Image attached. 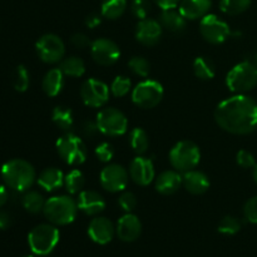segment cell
Here are the masks:
<instances>
[{"label":"cell","mask_w":257,"mask_h":257,"mask_svg":"<svg viewBox=\"0 0 257 257\" xmlns=\"http://www.w3.org/2000/svg\"><path fill=\"white\" fill-rule=\"evenodd\" d=\"M215 119L226 132L248 135L257 128V102L246 94L232 95L217 105Z\"/></svg>","instance_id":"obj_1"},{"label":"cell","mask_w":257,"mask_h":257,"mask_svg":"<svg viewBox=\"0 0 257 257\" xmlns=\"http://www.w3.org/2000/svg\"><path fill=\"white\" fill-rule=\"evenodd\" d=\"M2 177L7 187L17 192H27L34 185L37 173L28 161L14 158L3 165Z\"/></svg>","instance_id":"obj_2"},{"label":"cell","mask_w":257,"mask_h":257,"mask_svg":"<svg viewBox=\"0 0 257 257\" xmlns=\"http://www.w3.org/2000/svg\"><path fill=\"white\" fill-rule=\"evenodd\" d=\"M77 201L69 196H54L45 201L43 213L50 223L65 226L72 223L77 217Z\"/></svg>","instance_id":"obj_3"},{"label":"cell","mask_w":257,"mask_h":257,"mask_svg":"<svg viewBox=\"0 0 257 257\" xmlns=\"http://www.w3.org/2000/svg\"><path fill=\"white\" fill-rule=\"evenodd\" d=\"M60 240L59 230L53 223H40L28 235V243L34 255L47 256L57 247Z\"/></svg>","instance_id":"obj_4"},{"label":"cell","mask_w":257,"mask_h":257,"mask_svg":"<svg viewBox=\"0 0 257 257\" xmlns=\"http://www.w3.org/2000/svg\"><path fill=\"white\" fill-rule=\"evenodd\" d=\"M226 85L235 94H245L257 85V65L251 62L236 64L226 75Z\"/></svg>","instance_id":"obj_5"},{"label":"cell","mask_w":257,"mask_h":257,"mask_svg":"<svg viewBox=\"0 0 257 257\" xmlns=\"http://www.w3.org/2000/svg\"><path fill=\"white\" fill-rule=\"evenodd\" d=\"M170 162L178 172L195 170L201 161V151L196 143L191 141H181L172 147L170 152Z\"/></svg>","instance_id":"obj_6"},{"label":"cell","mask_w":257,"mask_h":257,"mask_svg":"<svg viewBox=\"0 0 257 257\" xmlns=\"http://www.w3.org/2000/svg\"><path fill=\"white\" fill-rule=\"evenodd\" d=\"M57 151L60 158L69 166H80L88 156L87 146L82 138L72 132L64 133L57 141Z\"/></svg>","instance_id":"obj_7"},{"label":"cell","mask_w":257,"mask_h":257,"mask_svg":"<svg viewBox=\"0 0 257 257\" xmlns=\"http://www.w3.org/2000/svg\"><path fill=\"white\" fill-rule=\"evenodd\" d=\"M165 95L162 84L157 80L145 79L132 90V102L142 109H151L161 103Z\"/></svg>","instance_id":"obj_8"},{"label":"cell","mask_w":257,"mask_h":257,"mask_svg":"<svg viewBox=\"0 0 257 257\" xmlns=\"http://www.w3.org/2000/svg\"><path fill=\"white\" fill-rule=\"evenodd\" d=\"M95 122L99 132L109 137H119L128 131L127 117L117 108L108 107L102 109L97 114Z\"/></svg>","instance_id":"obj_9"},{"label":"cell","mask_w":257,"mask_h":257,"mask_svg":"<svg viewBox=\"0 0 257 257\" xmlns=\"http://www.w3.org/2000/svg\"><path fill=\"white\" fill-rule=\"evenodd\" d=\"M38 57L48 64H55L64 59L65 45L62 38L55 34H44L35 44Z\"/></svg>","instance_id":"obj_10"},{"label":"cell","mask_w":257,"mask_h":257,"mask_svg":"<svg viewBox=\"0 0 257 257\" xmlns=\"http://www.w3.org/2000/svg\"><path fill=\"white\" fill-rule=\"evenodd\" d=\"M200 33L206 42L221 44L231 35L230 25L215 14H207L201 19Z\"/></svg>","instance_id":"obj_11"},{"label":"cell","mask_w":257,"mask_h":257,"mask_svg":"<svg viewBox=\"0 0 257 257\" xmlns=\"http://www.w3.org/2000/svg\"><path fill=\"white\" fill-rule=\"evenodd\" d=\"M110 89L104 82L95 78L85 80L80 88V98L88 107L100 108L109 99Z\"/></svg>","instance_id":"obj_12"},{"label":"cell","mask_w":257,"mask_h":257,"mask_svg":"<svg viewBox=\"0 0 257 257\" xmlns=\"http://www.w3.org/2000/svg\"><path fill=\"white\" fill-rule=\"evenodd\" d=\"M102 187L108 192H120L124 190L130 181V172L123 166L110 163L105 166L99 175Z\"/></svg>","instance_id":"obj_13"},{"label":"cell","mask_w":257,"mask_h":257,"mask_svg":"<svg viewBox=\"0 0 257 257\" xmlns=\"http://www.w3.org/2000/svg\"><path fill=\"white\" fill-rule=\"evenodd\" d=\"M90 54L97 64L109 67L117 63L120 57V49L117 43L108 38H98L90 45Z\"/></svg>","instance_id":"obj_14"},{"label":"cell","mask_w":257,"mask_h":257,"mask_svg":"<svg viewBox=\"0 0 257 257\" xmlns=\"http://www.w3.org/2000/svg\"><path fill=\"white\" fill-rule=\"evenodd\" d=\"M130 177L138 186H148L156 177L152 160L145 156H137L130 165Z\"/></svg>","instance_id":"obj_15"},{"label":"cell","mask_w":257,"mask_h":257,"mask_svg":"<svg viewBox=\"0 0 257 257\" xmlns=\"http://www.w3.org/2000/svg\"><path fill=\"white\" fill-rule=\"evenodd\" d=\"M115 235V227L112 221L103 216L93 218L88 226V236L98 245H107Z\"/></svg>","instance_id":"obj_16"},{"label":"cell","mask_w":257,"mask_h":257,"mask_svg":"<svg viewBox=\"0 0 257 257\" xmlns=\"http://www.w3.org/2000/svg\"><path fill=\"white\" fill-rule=\"evenodd\" d=\"M162 30L163 28L158 20L146 18V19L140 20L136 27V39L141 44L152 47L160 42Z\"/></svg>","instance_id":"obj_17"},{"label":"cell","mask_w":257,"mask_h":257,"mask_svg":"<svg viewBox=\"0 0 257 257\" xmlns=\"http://www.w3.org/2000/svg\"><path fill=\"white\" fill-rule=\"evenodd\" d=\"M141 232H142V223L140 218L132 212L123 215L115 226V235L123 242H133L140 237Z\"/></svg>","instance_id":"obj_18"},{"label":"cell","mask_w":257,"mask_h":257,"mask_svg":"<svg viewBox=\"0 0 257 257\" xmlns=\"http://www.w3.org/2000/svg\"><path fill=\"white\" fill-rule=\"evenodd\" d=\"M78 210L88 216H97L105 208V201L100 193L93 190H83L77 198Z\"/></svg>","instance_id":"obj_19"},{"label":"cell","mask_w":257,"mask_h":257,"mask_svg":"<svg viewBox=\"0 0 257 257\" xmlns=\"http://www.w3.org/2000/svg\"><path fill=\"white\" fill-rule=\"evenodd\" d=\"M182 186V176L178 171L168 170L163 171L157 178H156V190L161 195L170 196L177 192Z\"/></svg>","instance_id":"obj_20"},{"label":"cell","mask_w":257,"mask_h":257,"mask_svg":"<svg viewBox=\"0 0 257 257\" xmlns=\"http://www.w3.org/2000/svg\"><path fill=\"white\" fill-rule=\"evenodd\" d=\"M182 185L192 195H202L210 188V178L201 171L191 170L183 175Z\"/></svg>","instance_id":"obj_21"},{"label":"cell","mask_w":257,"mask_h":257,"mask_svg":"<svg viewBox=\"0 0 257 257\" xmlns=\"http://www.w3.org/2000/svg\"><path fill=\"white\" fill-rule=\"evenodd\" d=\"M211 5V0H181L180 13L187 20L202 19L208 14Z\"/></svg>","instance_id":"obj_22"},{"label":"cell","mask_w":257,"mask_h":257,"mask_svg":"<svg viewBox=\"0 0 257 257\" xmlns=\"http://www.w3.org/2000/svg\"><path fill=\"white\" fill-rule=\"evenodd\" d=\"M64 178L65 176L63 175L59 168L49 167L40 172L37 178V183L47 192H54V191L59 190L62 186H64Z\"/></svg>","instance_id":"obj_23"},{"label":"cell","mask_w":257,"mask_h":257,"mask_svg":"<svg viewBox=\"0 0 257 257\" xmlns=\"http://www.w3.org/2000/svg\"><path fill=\"white\" fill-rule=\"evenodd\" d=\"M64 87V74L60 68H53L45 73L42 88L48 97H57Z\"/></svg>","instance_id":"obj_24"},{"label":"cell","mask_w":257,"mask_h":257,"mask_svg":"<svg viewBox=\"0 0 257 257\" xmlns=\"http://www.w3.org/2000/svg\"><path fill=\"white\" fill-rule=\"evenodd\" d=\"M163 29L171 33H182L187 25V19L180 13V10L168 9L163 10L160 15V20Z\"/></svg>","instance_id":"obj_25"},{"label":"cell","mask_w":257,"mask_h":257,"mask_svg":"<svg viewBox=\"0 0 257 257\" xmlns=\"http://www.w3.org/2000/svg\"><path fill=\"white\" fill-rule=\"evenodd\" d=\"M52 120L64 133L70 132L74 125V115H73L72 109L63 105H58L53 109Z\"/></svg>","instance_id":"obj_26"},{"label":"cell","mask_w":257,"mask_h":257,"mask_svg":"<svg viewBox=\"0 0 257 257\" xmlns=\"http://www.w3.org/2000/svg\"><path fill=\"white\" fill-rule=\"evenodd\" d=\"M60 70L63 74L72 78H80L85 73V63L79 57H67L60 62Z\"/></svg>","instance_id":"obj_27"},{"label":"cell","mask_w":257,"mask_h":257,"mask_svg":"<svg viewBox=\"0 0 257 257\" xmlns=\"http://www.w3.org/2000/svg\"><path fill=\"white\" fill-rule=\"evenodd\" d=\"M193 72L201 80L213 79L216 75L215 63L207 57H197L193 62Z\"/></svg>","instance_id":"obj_28"},{"label":"cell","mask_w":257,"mask_h":257,"mask_svg":"<svg viewBox=\"0 0 257 257\" xmlns=\"http://www.w3.org/2000/svg\"><path fill=\"white\" fill-rule=\"evenodd\" d=\"M127 9V0H103L100 14L105 19L115 20L123 15Z\"/></svg>","instance_id":"obj_29"},{"label":"cell","mask_w":257,"mask_h":257,"mask_svg":"<svg viewBox=\"0 0 257 257\" xmlns=\"http://www.w3.org/2000/svg\"><path fill=\"white\" fill-rule=\"evenodd\" d=\"M130 145L138 156H143L150 147V138L143 128H133L130 133Z\"/></svg>","instance_id":"obj_30"},{"label":"cell","mask_w":257,"mask_h":257,"mask_svg":"<svg viewBox=\"0 0 257 257\" xmlns=\"http://www.w3.org/2000/svg\"><path fill=\"white\" fill-rule=\"evenodd\" d=\"M23 207L25 208V211H28L29 213H39L43 212V208H44L45 200L43 197L42 193H39L38 191H29L28 190L25 192V195L23 196Z\"/></svg>","instance_id":"obj_31"},{"label":"cell","mask_w":257,"mask_h":257,"mask_svg":"<svg viewBox=\"0 0 257 257\" xmlns=\"http://www.w3.org/2000/svg\"><path fill=\"white\" fill-rule=\"evenodd\" d=\"M64 186L70 195H79L85 186V177L82 171L72 170L65 175Z\"/></svg>","instance_id":"obj_32"},{"label":"cell","mask_w":257,"mask_h":257,"mask_svg":"<svg viewBox=\"0 0 257 257\" xmlns=\"http://www.w3.org/2000/svg\"><path fill=\"white\" fill-rule=\"evenodd\" d=\"M251 0H221V12L227 15H237L250 8Z\"/></svg>","instance_id":"obj_33"},{"label":"cell","mask_w":257,"mask_h":257,"mask_svg":"<svg viewBox=\"0 0 257 257\" xmlns=\"http://www.w3.org/2000/svg\"><path fill=\"white\" fill-rule=\"evenodd\" d=\"M131 88H132V82L130 78L124 77V75H118L113 79L109 89L115 98H122L130 93Z\"/></svg>","instance_id":"obj_34"},{"label":"cell","mask_w":257,"mask_h":257,"mask_svg":"<svg viewBox=\"0 0 257 257\" xmlns=\"http://www.w3.org/2000/svg\"><path fill=\"white\" fill-rule=\"evenodd\" d=\"M13 83H14V89L17 90V92L23 93L28 90L30 84V75L24 65H18V67L15 68Z\"/></svg>","instance_id":"obj_35"},{"label":"cell","mask_w":257,"mask_h":257,"mask_svg":"<svg viewBox=\"0 0 257 257\" xmlns=\"http://www.w3.org/2000/svg\"><path fill=\"white\" fill-rule=\"evenodd\" d=\"M241 221L235 216H226L218 223V232L226 236L236 235L241 230Z\"/></svg>","instance_id":"obj_36"},{"label":"cell","mask_w":257,"mask_h":257,"mask_svg":"<svg viewBox=\"0 0 257 257\" xmlns=\"http://www.w3.org/2000/svg\"><path fill=\"white\" fill-rule=\"evenodd\" d=\"M128 68H130L133 74L142 78H147L151 73L150 62L143 57H133L128 62Z\"/></svg>","instance_id":"obj_37"},{"label":"cell","mask_w":257,"mask_h":257,"mask_svg":"<svg viewBox=\"0 0 257 257\" xmlns=\"http://www.w3.org/2000/svg\"><path fill=\"white\" fill-rule=\"evenodd\" d=\"M151 10L150 0H132L131 3V12L137 19H146Z\"/></svg>","instance_id":"obj_38"},{"label":"cell","mask_w":257,"mask_h":257,"mask_svg":"<svg viewBox=\"0 0 257 257\" xmlns=\"http://www.w3.org/2000/svg\"><path fill=\"white\" fill-rule=\"evenodd\" d=\"M94 153L100 162L109 163L113 160V157H114V148L108 142H102L95 147Z\"/></svg>","instance_id":"obj_39"},{"label":"cell","mask_w":257,"mask_h":257,"mask_svg":"<svg viewBox=\"0 0 257 257\" xmlns=\"http://www.w3.org/2000/svg\"><path fill=\"white\" fill-rule=\"evenodd\" d=\"M118 205L125 213H130L137 207V197L132 192H124L118 198Z\"/></svg>","instance_id":"obj_40"},{"label":"cell","mask_w":257,"mask_h":257,"mask_svg":"<svg viewBox=\"0 0 257 257\" xmlns=\"http://www.w3.org/2000/svg\"><path fill=\"white\" fill-rule=\"evenodd\" d=\"M236 162L242 168H253L256 166V160L253 155L246 150L238 151L236 155Z\"/></svg>","instance_id":"obj_41"},{"label":"cell","mask_w":257,"mask_h":257,"mask_svg":"<svg viewBox=\"0 0 257 257\" xmlns=\"http://www.w3.org/2000/svg\"><path fill=\"white\" fill-rule=\"evenodd\" d=\"M245 218L251 223H257V196L250 198L243 207Z\"/></svg>","instance_id":"obj_42"},{"label":"cell","mask_w":257,"mask_h":257,"mask_svg":"<svg viewBox=\"0 0 257 257\" xmlns=\"http://www.w3.org/2000/svg\"><path fill=\"white\" fill-rule=\"evenodd\" d=\"M70 40H72V44L74 47L80 48V49H84V48H88L92 45V42H90L89 38L85 34H83V33H77V34L73 35Z\"/></svg>","instance_id":"obj_43"},{"label":"cell","mask_w":257,"mask_h":257,"mask_svg":"<svg viewBox=\"0 0 257 257\" xmlns=\"http://www.w3.org/2000/svg\"><path fill=\"white\" fill-rule=\"evenodd\" d=\"M82 132L83 135L87 136V137H93L95 133L99 132L97 122H93V120H85V122L82 124Z\"/></svg>","instance_id":"obj_44"},{"label":"cell","mask_w":257,"mask_h":257,"mask_svg":"<svg viewBox=\"0 0 257 257\" xmlns=\"http://www.w3.org/2000/svg\"><path fill=\"white\" fill-rule=\"evenodd\" d=\"M158 7L162 10H168V9H175L180 5L181 0H153Z\"/></svg>","instance_id":"obj_45"},{"label":"cell","mask_w":257,"mask_h":257,"mask_svg":"<svg viewBox=\"0 0 257 257\" xmlns=\"http://www.w3.org/2000/svg\"><path fill=\"white\" fill-rule=\"evenodd\" d=\"M100 22H102V19H100V15L95 14V13L89 14L87 18H85V25H87L89 29H94V28H97L98 25L100 24Z\"/></svg>","instance_id":"obj_46"},{"label":"cell","mask_w":257,"mask_h":257,"mask_svg":"<svg viewBox=\"0 0 257 257\" xmlns=\"http://www.w3.org/2000/svg\"><path fill=\"white\" fill-rule=\"evenodd\" d=\"M12 225V217L8 212L0 210V230H7Z\"/></svg>","instance_id":"obj_47"},{"label":"cell","mask_w":257,"mask_h":257,"mask_svg":"<svg viewBox=\"0 0 257 257\" xmlns=\"http://www.w3.org/2000/svg\"><path fill=\"white\" fill-rule=\"evenodd\" d=\"M8 198H9V193H8V190L5 186L0 185V208L8 202Z\"/></svg>","instance_id":"obj_48"},{"label":"cell","mask_w":257,"mask_h":257,"mask_svg":"<svg viewBox=\"0 0 257 257\" xmlns=\"http://www.w3.org/2000/svg\"><path fill=\"white\" fill-rule=\"evenodd\" d=\"M252 176H253V181H255V182L257 183V163H256V166H255V167H253V172H252Z\"/></svg>","instance_id":"obj_49"},{"label":"cell","mask_w":257,"mask_h":257,"mask_svg":"<svg viewBox=\"0 0 257 257\" xmlns=\"http://www.w3.org/2000/svg\"><path fill=\"white\" fill-rule=\"evenodd\" d=\"M23 257H34V256H32V255H27V256H23Z\"/></svg>","instance_id":"obj_50"},{"label":"cell","mask_w":257,"mask_h":257,"mask_svg":"<svg viewBox=\"0 0 257 257\" xmlns=\"http://www.w3.org/2000/svg\"><path fill=\"white\" fill-rule=\"evenodd\" d=\"M256 65H257V55H256Z\"/></svg>","instance_id":"obj_51"}]
</instances>
